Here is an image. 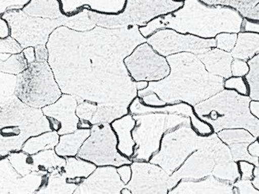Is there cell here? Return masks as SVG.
Returning <instances> with one entry per match:
<instances>
[{
    "label": "cell",
    "instance_id": "6da1fadb",
    "mask_svg": "<svg viewBox=\"0 0 259 194\" xmlns=\"http://www.w3.org/2000/svg\"><path fill=\"white\" fill-rule=\"evenodd\" d=\"M138 28L55 29L47 43L48 64L62 93L99 105L128 108L138 90L123 60L146 41Z\"/></svg>",
    "mask_w": 259,
    "mask_h": 194
},
{
    "label": "cell",
    "instance_id": "7a4b0ae2",
    "mask_svg": "<svg viewBox=\"0 0 259 194\" xmlns=\"http://www.w3.org/2000/svg\"><path fill=\"white\" fill-rule=\"evenodd\" d=\"M166 59L168 76L149 82L146 89L138 91V97L154 92L166 104L185 103L193 107L224 89V79L208 72L196 55L182 52Z\"/></svg>",
    "mask_w": 259,
    "mask_h": 194
},
{
    "label": "cell",
    "instance_id": "3957f363",
    "mask_svg": "<svg viewBox=\"0 0 259 194\" xmlns=\"http://www.w3.org/2000/svg\"><path fill=\"white\" fill-rule=\"evenodd\" d=\"M242 21L241 15L229 7L210 6L200 0H185L179 9L156 17L138 29L146 38L159 29H171L209 39L220 33H238Z\"/></svg>",
    "mask_w": 259,
    "mask_h": 194
},
{
    "label": "cell",
    "instance_id": "277c9868",
    "mask_svg": "<svg viewBox=\"0 0 259 194\" xmlns=\"http://www.w3.org/2000/svg\"><path fill=\"white\" fill-rule=\"evenodd\" d=\"M251 101L248 95L224 89L207 100L193 106V112L209 124L213 132L224 129L244 128L258 138L259 119L249 112Z\"/></svg>",
    "mask_w": 259,
    "mask_h": 194
},
{
    "label": "cell",
    "instance_id": "5b68a950",
    "mask_svg": "<svg viewBox=\"0 0 259 194\" xmlns=\"http://www.w3.org/2000/svg\"><path fill=\"white\" fill-rule=\"evenodd\" d=\"M88 12L89 9L84 8L72 16L64 15L60 18L46 19L31 17L19 9L9 11L2 17L9 22L11 37L23 49L28 46L47 45L52 32L60 26L76 31L91 30L96 25L89 17Z\"/></svg>",
    "mask_w": 259,
    "mask_h": 194
},
{
    "label": "cell",
    "instance_id": "8992f818",
    "mask_svg": "<svg viewBox=\"0 0 259 194\" xmlns=\"http://www.w3.org/2000/svg\"><path fill=\"white\" fill-rule=\"evenodd\" d=\"M132 116L136 121L132 131L136 143L132 161L149 162L160 149L165 132L181 125L191 124L190 118L181 114L153 112Z\"/></svg>",
    "mask_w": 259,
    "mask_h": 194
},
{
    "label": "cell",
    "instance_id": "52a82bcc",
    "mask_svg": "<svg viewBox=\"0 0 259 194\" xmlns=\"http://www.w3.org/2000/svg\"><path fill=\"white\" fill-rule=\"evenodd\" d=\"M14 93L24 104L41 109L55 103L63 93L48 61H35L17 75Z\"/></svg>",
    "mask_w": 259,
    "mask_h": 194
},
{
    "label": "cell",
    "instance_id": "ba28073f",
    "mask_svg": "<svg viewBox=\"0 0 259 194\" xmlns=\"http://www.w3.org/2000/svg\"><path fill=\"white\" fill-rule=\"evenodd\" d=\"M182 5L183 2L174 0H126L124 9L119 14H100L89 10L88 15L97 26L142 27L156 17L175 12Z\"/></svg>",
    "mask_w": 259,
    "mask_h": 194
},
{
    "label": "cell",
    "instance_id": "9c48e42d",
    "mask_svg": "<svg viewBox=\"0 0 259 194\" xmlns=\"http://www.w3.org/2000/svg\"><path fill=\"white\" fill-rule=\"evenodd\" d=\"M202 140V136L193 130L191 124L177 127L165 132L160 149L149 162L162 167L171 176L193 151L199 149Z\"/></svg>",
    "mask_w": 259,
    "mask_h": 194
},
{
    "label": "cell",
    "instance_id": "30bf717a",
    "mask_svg": "<svg viewBox=\"0 0 259 194\" xmlns=\"http://www.w3.org/2000/svg\"><path fill=\"white\" fill-rule=\"evenodd\" d=\"M117 143V137L111 124H93L91 135L84 140L76 157L91 162L97 167L130 165L132 160L119 153Z\"/></svg>",
    "mask_w": 259,
    "mask_h": 194
},
{
    "label": "cell",
    "instance_id": "8fae6325",
    "mask_svg": "<svg viewBox=\"0 0 259 194\" xmlns=\"http://www.w3.org/2000/svg\"><path fill=\"white\" fill-rule=\"evenodd\" d=\"M146 42L163 57L188 52L197 56L215 47L214 38L205 39L189 33H181L171 29H159L146 38Z\"/></svg>",
    "mask_w": 259,
    "mask_h": 194
},
{
    "label": "cell",
    "instance_id": "7c38bea8",
    "mask_svg": "<svg viewBox=\"0 0 259 194\" xmlns=\"http://www.w3.org/2000/svg\"><path fill=\"white\" fill-rule=\"evenodd\" d=\"M123 63L130 77L135 81H160L170 72L166 57L158 54L146 41L138 45Z\"/></svg>",
    "mask_w": 259,
    "mask_h": 194
},
{
    "label": "cell",
    "instance_id": "4fadbf2b",
    "mask_svg": "<svg viewBox=\"0 0 259 194\" xmlns=\"http://www.w3.org/2000/svg\"><path fill=\"white\" fill-rule=\"evenodd\" d=\"M5 126L21 127L29 136L51 131L41 109L24 104L16 95L0 104V128Z\"/></svg>",
    "mask_w": 259,
    "mask_h": 194
},
{
    "label": "cell",
    "instance_id": "5bb4252c",
    "mask_svg": "<svg viewBox=\"0 0 259 194\" xmlns=\"http://www.w3.org/2000/svg\"><path fill=\"white\" fill-rule=\"evenodd\" d=\"M132 176L125 188L134 194L168 193L169 175L157 164L150 162L133 161Z\"/></svg>",
    "mask_w": 259,
    "mask_h": 194
},
{
    "label": "cell",
    "instance_id": "9a60e30c",
    "mask_svg": "<svg viewBox=\"0 0 259 194\" xmlns=\"http://www.w3.org/2000/svg\"><path fill=\"white\" fill-rule=\"evenodd\" d=\"M215 164V159L213 155L201 146L199 149L193 151L181 167L169 176V191L172 189L181 180H198L210 176Z\"/></svg>",
    "mask_w": 259,
    "mask_h": 194
},
{
    "label": "cell",
    "instance_id": "2e32d148",
    "mask_svg": "<svg viewBox=\"0 0 259 194\" xmlns=\"http://www.w3.org/2000/svg\"><path fill=\"white\" fill-rule=\"evenodd\" d=\"M47 174L32 172L21 176L13 168L8 155L0 156V193H36Z\"/></svg>",
    "mask_w": 259,
    "mask_h": 194
},
{
    "label": "cell",
    "instance_id": "e0dca14e",
    "mask_svg": "<svg viewBox=\"0 0 259 194\" xmlns=\"http://www.w3.org/2000/svg\"><path fill=\"white\" fill-rule=\"evenodd\" d=\"M125 187L114 166H99L82 180L74 194H120Z\"/></svg>",
    "mask_w": 259,
    "mask_h": 194
},
{
    "label": "cell",
    "instance_id": "ac0fdd59",
    "mask_svg": "<svg viewBox=\"0 0 259 194\" xmlns=\"http://www.w3.org/2000/svg\"><path fill=\"white\" fill-rule=\"evenodd\" d=\"M77 104L74 95L63 93L55 103L41 109L44 116L55 118L61 123L62 128L58 134L63 135L75 132L77 129L79 121L76 114Z\"/></svg>",
    "mask_w": 259,
    "mask_h": 194
},
{
    "label": "cell",
    "instance_id": "d6986e66",
    "mask_svg": "<svg viewBox=\"0 0 259 194\" xmlns=\"http://www.w3.org/2000/svg\"><path fill=\"white\" fill-rule=\"evenodd\" d=\"M223 142L229 147L233 161H247L253 163L255 167H259L258 158L249 155L247 147L250 143L257 140L249 131L244 128L224 129L216 132Z\"/></svg>",
    "mask_w": 259,
    "mask_h": 194
},
{
    "label": "cell",
    "instance_id": "ffe728a7",
    "mask_svg": "<svg viewBox=\"0 0 259 194\" xmlns=\"http://www.w3.org/2000/svg\"><path fill=\"white\" fill-rule=\"evenodd\" d=\"M167 194H234L233 184L220 180L212 175L198 180H184Z\"/></svg>",
    "mask_w": 259,
    "mask_h": 194
},
{
    "label": "cell",
    "instance_id": "44dd1931",
    "mask_svg": "<svg viewBox=\"0 0 259 194\" xmlns=\"http://www.w3.org/2000/svg\"><path fill=\"white\" fill-rule=\"evenodd\" d=\"M65 16L76 14L84 8L100 14L115 15L122 13L126 0H59Z\"/></svg>",
    "mask_w": 259,
    "mask_h": 194
},
{
    "label": "cell",
    "instance_id": "7402d4cb",
    "mask_svg": "<svg viewBox=\"0 0 259 194\" xmlns=\"http://www.w3.org/2000/svg\"><path fill=\"white\" fill-rule=\"evenodd\" d=\"M197 56L210 74L222 77L224 80L233 77L231 64L233 58L230 52L213 47L202 54L197 55Z\"/></svg>",
    "mask_w": 259,
    "mask_h": 194
},
{
    "label": "cell",
    "instance_id": "603a6c76",
    "mask_svg": "<svg viewBox=\"0 0 259 194\" xmlns=\"http://www.w3.org/2000/svg\"><path fill=\"white\" fill-rule=\"evenodd\" d=\"M111 128L117 137V150L123 156L131 159L134 153L135 141L133 139L132 131L135 127L136 121L131 114L116 119L111 122Z\"/></svg>",
    "mask_w": 259,
    "mask_h": 194
},
{
    "label": "cell",
    "instance_id": "cb8c5ba5",
    "mask_svg": "<svg viewBox=\"0 0 259 194\" xmlns=\"http://www.w3.org/2000/svg\"><path fill=\"white\" fill-rule=\"evenodd\" d=\"M91 135V129H76L75 132L60 135L55 151L60 157L76 156L84 140Z\"/></svg>",
    "mask_w": 259,
    "mask_h": 194
},
{
    "label": "cell",
    "instance_id": "d4e9b609",
    "mask_svg": "<svg viewBox=\"0 0 259 194\" xmlns=\"http://www.w3.org/2000/svg\"><path fill=\"white\" fill-rule=\"evenodd\" d=\"M230 54L233 59L245 61L259 54V33L239 32L237 41Z\"/></svg>",
    "mask_w": 259,
    "mask_h": 194
},
{
    "label": "cell",
    "instance_id": "484cf974",
    "mask_svg": "<svg viewBox=\"0 0 259 194\" xmlns=\"http://www.w3.org/2000/svg\"><path fill=\"white\" fill-rule=\"evenodd\" d=\"M21 10L31 17L57 19L64 16L59 0H29Z\"/></svg>",
    "mask_w": 259,
    "mask_h": 194
},
{
    "label": "cell",
    "instance_id": "4316f807",
    "mask_svg": "<svg viewBox=\"0 0 259 194\" xmlns=\"http://www.w3.org/2000/svg\"><path fill=\"white\" fill-rule=\"evenodd\" d=\"M210 6L229 7L243 18L259 21V0H200Z\"/></svg>",
    "mask_w": 259,
    "mask_h": 194
},
{
    "label": "cell",
    "instance_id": "83f0119b",
    "mask_svg": "<svg viewBox=\"0 0 259 194\" xmlns=\"http://www.w3.org/2000/svg\"><path fill=\"white\" fill-rule=\"evenodd\" d=\"M96 167L97 166L91 162L72 156L65 158V165L58 167V170L61 175L68 179H85L96 169Z\"/></svg>",
    "mask_w": 259,
    "mask_h": 194
},
{
    "label": "cell",
    "instance_id": "f1b7e54d",
    "mask_svg": "<svg viewBox=\"0 0 259 194\" xmlns=\"http://www.w3.org/2000/svg\"><path fill=\"white\" fill-rule=\"evenodd\" d=\"M60 135L55 131H48L38 135L29 136L23 144L21 151L29 155H34L40 151L55 149L59 142Z\"/></svg>",
    "mask_w": 259,
    "mask_h": 194
},
{
    "label": "cell",
    "instance_id": "f546056e",
    "mask_svg": "<svg viewBox=\"0 0 259 194\" xmlns=\"http://www.w3.org/2000/svg\"><path fill=\"white\" fill-rule=\"evenodd\" d=\"M33 155V172L47 174L59 167L65 165V158L60 157L54 149L40 151Z\"/></svg>",
    "mask_w": 259,
    "mask_h": 194
},
{
    "label": "cell",
    "instance_id": "4dcf8cb0",
    "mask_svg": "<svg viewBox=\"0 0 259 194\" xmlns=\"http://www.w3.org/2000/svg\"><path fill=\"white\" fill-rule=\"evenodd\" d=\"M77 184L69 183L65 176L59 172L57 168L48 173V180L45 185L37 191V193H67L72 194L77 188Z\"/></svg>",
    "mask_w": 259,
    "mask_h": 194
},
{
    "label": "cell",
    "instance_id": "1f68e13d",
    "mask_svg": "<svg viewBox=\"0 0 259 194\" xmlns=\"http://www.w3.org/2000/svg\"><path fill=\"white\" fill-rule=\"evenodd\" d=\"M28 66L22 52L12 54L9 52H0V72L8 74L18 75Z\"/></svg>",
    "mask_w": 259,
    "mask_h": 194
},
{
    "label": "cell",
    "instance_id": "d6a6232c",
    "mask_svg": "<svg viewBox=\"0 0 259 194\" xmlns=\"http://www.w3.org/2000/svg\"><path fill=\"white\" fill-rule=\"evenodd\" d=\"M128 114V108L115 106L99 105L97 104V110L91 118L92 124H111L114 120Z\"/></svg>",
    "mask_w": 259,
    "mask_h": 194
},
{
    "label": "cell",
    "instance_id": "836d02e7",
    "mask_svg": "<svg viewBox=\"0 0 259 194\" xmlns=\"http://www.w3.org/2000/svg\"><path fill=\"white\" fill-rule=\"evenodd\" d=\"M249 70L244 77L249 89V96L251 100L259 101V54L246 61Z\"/></svg>",
    "mask_w": 259,
    "mask_h": 194
},
{
    "label": "cell",
    "instance_id": "e575fe53",
    "mask_svg": "<svg viewBox=\"0 0 259 194\" xmlns=\"http://www.w3.org/2000/svg\"><path fill=\"white\" fill-rule=\"evenodd\" d=\"M211 175L219 180L229 182L231 184H233L239 178H241L238 164L233 160L216 163Z\"/></svg>",
    "mask_w": 259,
    "mask_h": 194
},
{
    "label": "cell",
    "instance_id": "d590c367",
    "mask_svg": "<svg viewBox=\"0 0 259 194\" xmlns=\"http://www.w3.org/2000/svg\"><path fill=\"white\" fill-rule=\"evenodd\" d=\"M8 159L17 173L25 176L33 172V155L24 151H14L8 155Z\"/></svg>",
    "mask_w": 259,
    "mask_h": 194
},
{
    "label": "cell",
    "instance_id": "8d00e7d4",
    "mask_svg": "<svg viewBox=\"0 0 259 194\" xmlns=\"http://www.w3.org/2000/svg\"><path fill=\"white\" fill-rule=\"evenodd\" d=\"M237 39V33H220L214 37L215 47L226 52H231Z\"/></svg>",
    "mask_w": 259,
    "mask_h": 194
},
{
    "label": "cell",
    "instance_id": "74e56055",
    "mask_svg": "<svg viewBox=\"0 0 259 194\" xmlns=\"http://www.w3.org/2000/svg\"><path fill=\"white\" fill-rule=\"evenodd\" d=\"M224 88L235 90L240 94L249 95V89L244 77H231L230 78L225 79Z\"/></svg>",
    "mask_w": 259,
    "mask_h": 194
},
{
    "label": "cell",
    "instance_id": "f35d334b",
    "mask_svg": "<svg viewBox=\"0 0 259 194\" xmlns=\"http://www.w3.org/2000/svg\"><path fill=\"white\" fill-rule=\"evenodd\" d=\"M96 110L97 104L95 103L87 101V100H81L76 107V116H78L79 119L91 121V118L94 116Z\"/></svg>",
    "mask_w": 259,
    "mask_h": 194
},
{
    "label": "cell",
    "instance_id": "ab89813d",
    "mask_svg": "<svg viewBox=\"0 0 259 194\" xmlns=\"http://www.w3.org/2000/svg\"><path fill=\"white\" fill-rule=\"evenodd\" d=\"M234 194H259V190L256 189L251 183V180L239 178L233 184Z\"/></svg>",
    "mask_w": 259,
    "mask_h": 194
},
{
    "label": "cell",
    "instance_id": "60d3db41",
    "mask_svg": "<svg viewBox=\"0 0 259 194\" xmlns=\"http://www.w3.org/2000/svg\"><path fill=\"white\" fill-rule=\"evenodd\" d=\"M190 121H191V126L193 130L200 136H207L213 132L211 127L206 122H204L203 120L199 119L195 114L190 117Z\"/></svg>",
    "mask_w": 259,
    "mask_h": 194
},
{
    "label": "cell",
    "instance_id": "b9f144b4",
    "mask_svg": "<svg viewBox=\"0 0 259 194\" xmlns=\"http://www.w3.org/2000/svg\"><path fill=\"white\" fill-rule=\"evenodd\" d=\"M29 0H0V17L11 10L22 9Z\"/></svg>",
    "mask_w": 259,
    "mask_h": 194
},
{
    "label": "cell",
    "instance_id": "7bdbcfd3",
    "mask_svg": "<svg viewBox=\"0 0 259 194\" xmlns=\"http://www.w3.org/2000/svg\"><path fill=\"white\" fill-rule=\"evenodd\" d=\"M249 70V65L246 61L238 60V59H233L231 64V72L233 77H244Z\"/></svg>",
    "mask_w": 259,
    "mask_h": 194
},
{
    "label": "cell",
    "instance_id": "ee69618b",
    "mask_svg": "<svg viewBox=\"0 0 259 194\" xmlns=\"http://www.w3.org/2000/svg\"><path fill=\"white\" fill-rule=\"evenodd\" d=\"M238 164L239 172L241 174V179L252 180L253 179V171L255 166L253 163L247 161L237 162Z\"/></svg>",
    "mask_w": 259,
    "mask_h": 194
},
{
    "label": "cell",
    "instance_id": "f6af8a7d",
    "mask_svg": "<svg viewBox=\"0 0 259 194\" xmlns=\"http://www.w3.org/2000/svg\"><path fill=\"white\" fill-rule=\"evenodd\" d=\"M141 101L146 106H150V107H163V106L167 105L165 102L161 100L158 97V95L154 92H150V93H146L144 96L140 98Z\"/></svg>",
    "mask_w": 259,
    "mask_h": 194
},
{
    "label": "cell",
    "instance_id": "bcb514c9",
    "mask_svg": "<svg viewBox=\"0 0 259 194\" xmlns=\"http://www.w3.org/2000/svg\"><path fill=\"white\" fill-rule=\"evenodd\" d=\"M241 32L247 33H259V21L243 18L241 23Z\"/></svg>",
    "mask_w": 259,
    "mask_h": 194
},
{
    "label": "cell",
    "instance_id": "7dc6e473",
    "mask_svg": "<svg viewBox=\"0 0 259 194\" xmlns=\"http://www.w3.org/2000/svg\"><path fill=\"white\" fill-rule=\"evenodd\" d=\"M118 174L119 177L121 179L123 184H127V182L130 181L132 176V170L131 167L128 164H124V165L120 166V167H116Z\"/></svg>",
    "mask_w": 259,
    "mask_h": 194
},
{
    "label": "cell",
    "instance_id": "c3c4849f",
    "mask_svg": "<svg viewBox=\"0 0 259 194\" xmlns=\"http://www.w3.org/2000/svg\"><path fill=\"white\" fill-rule=\"evenodd\" d=\"M35 59L37 62L48 61V50L47 45H37L34 46Z\"/></svg>",
    "mask_w": 259,
    "mask_h": 194
},
{
    "label": "cell",
    "instance_id": "681fc988",
    "mask_svg": "<svg viewBox=\"0 0 259 194\" xmlns=\"http://www.w3.org/2000/svg\"><path fill=\"white\" fill-rule=\"evenodd\" d=\"M10 37L11 29L9 22L0 17V40L8 39Z\"/></svg>",
    "mask_w": 259,
    "mask_h": 194
},
{
    "label": "cell",
    "instance_id": "f907efd6",
    "mask_svg": "<svg viewBox=\"0 0 259 194\" xmlns=\"http://www.w3.org/2000/svg\"><path fill=\"white\" fill-rule=\"evenodd\" d=\"M21 52L23 56L26 60L27 64H30L35 62V51H34V46H28V47L23 48Z\"/></svg>",
    "mask_w": 259,
    "mask_h": 194
},
{
    "label": "cell",
    "instance_id": "816d5d0a",
    "mask_svg": "<svg viewBox=\"0 0 259 194\" xmlns=\"http://www.w3.org/2000/svg\"><path fill=\"white\" fill-rule=\"evenodd\" d=\"M247 151L249 152V155L253 157H259V143L258 140H255L253 142L250 144L247 147Z\"/></svg>",
    "mask_w": 259,
    "mask_h": 194
},
{
    "label": "cell",
    "instance_id": "f5cc1de1",
    "mask_svg": "<svg viewBox=\"0 0 259 194\" xmlns=\"http://www.w3.org/2000/svg\"><path fill=\"white\" fill-rule=\"evenodd\" d=\"M249 112L253 116L259 119V101L251 100L249 102Z\"/></svg>",
    "mask_w": 259,
    "mask_h": 194
},
{
    "label": "cell",
    "instance_id": "db71d44e",
    "mask_svg": "<svg viewBox=\"0 0 259 194\" xmlns=\"http://www.w3.org/2000/svg\"><path fill=\"white\" fill-rule=\"evenodd\" d=\"M93 124L89 120L79 119L78 124H77V129H91L92 128Z\"/></svg>",
    "mask_w": 259,
    "mask_h": 194
},
{
    "label": "cell",
    "instance_id": "11a10c76",
    "mask_svg": "<svg viewBox=\"0 0 259 194\" xmlns=\"http://www.w3.org/2000/svg\"><path fill=\"white\" fill-rule=\"evenodd\" d=\"M148 81H135V86H136L137 90H142V89H146L148 86Z\"/></svg>",
    "mask_w": 259,
    "mask_h": 194
},
{
    "label": "cell",
    "instance_id": "9f6ffc18",
    "mask_svg": "<svg viewBox=\"0 0 259 194\" xmlns=\"http://www.w3.org/2000/svg\"><path fill=\"white\" fill-rule=\"evenodd\" d=\"M251 183L256 189L259 190V176H253L251 180Z\"/></svg>",
    "mask_w": 259,
    "mask_h": 194
},
{
    "label": "cell",
    "instance_id": "6f0895ef",
    "mask_svg": "<svg viewBox=\"0 0 259 194\" xmlns=\"http://www.w3.org/2000/svg\"><path fill=\"white\" fill-rule=\"evenodd\" d=\"M120 194H131V192H130V189H127V188L124 187V188H122Z\"/></svg>",
    "mask_w": 259,
    "mask_h": 194
},
{
    "label": "cell",
    "instance_id": "680465c9",
    "mask_svg": "<svg viewBox=\"0 0 259 194\" xmlns=\"http://www.w3.org/2000/svg\"><path fill=\"white\" fill-rule=\"evenodd\" d=\"M174 1H180V2H184L185 0H174Z\"/></svg>",
    "mask_w": 259,
    "mask_h": 194
}]
</instances>
